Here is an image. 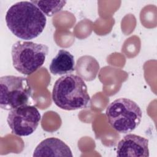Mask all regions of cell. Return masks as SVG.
I'll list each match as a JSON object with an SVG mask.
<instances>
[{
    "mask_svg": "<svg viewBox=\"0 0 157 157\" xmlns=\"http://www.w3.org/2000/svg\"><path fill=\"white\" fill-rule=\"evenodd\" d=\"M105 114L108 122L116 131L126 134L139 125L142 117L140 107L128 98H118L107 107Z\"/></svg>",
    "mask_w": 157,
    "mask_h": 157,
    "instance_id": "obj_3",
    "label": "cell"
},
{
    "mask_svg": "<svg viewBox=\"0 0 157 157\" xmlns=\"http://www.w3.org/2000/svg\"><path fill=\"white\" fill-rule=\"evenodd\" d=\"M33 156H71L72 153L69 146L61 140L49 137L42 140L35 148Z\"/></svg>",
    "mask_w": 157,
    "mask_h": 157,
    "instance_id": "obj_8",
    "label": "cell"
},
{
    "mask_svg": "<svg viewBox=\"0 0 157 157\" xmlns=\"http://www.w3.org/2000/svg\"><path fill=\"white\" fill-rule=\"evenodd\" d=\"M40 119L38 109L35 106L27 104L10 110L7 121L12 134L28 136L36 131Z\"/></svg>",
    "mask_w": 157,
    "mask_h": 157,
    "instance_id": "obj_6",
    "label": "cell"
},
{
    "mask_svg": "<svg viewBox=\"0 0 157 157\" xmlns=\"http://www.w3.org/2000/svg\"><path fill=\"white\" fill-rule=\"evenodd\" d=\"M44 15L51 17L59 12L66 3L65 1H31Z\"/></svg>",
    "mask_w": 157,
    "mask_h": 157,
    "instance_id": "obj_10",
    "label": "cell"
},
{
    "mask_svg": "<svg viewBox=\"0 0 157 157\" xmlns=\"http://www.w3.org/2000/svg\"><path fill=\"white\" fill-rule=\"evenodd\" d=\"M49 69L53 75H67L75 70L74 56L68 51L61 49L52 59Z\"/></svg>",
    "mask_w": 157,
    "mask_h": 157,
    "instance_id": "obj_9",
    "label": "cell"
},
{
    "mask_svg": "<svg viewBox=\"0 0 157 157\" xmlns=\"http://www.w3.org/2000/svg\"><path fill=\"white\" fill-rule=\"evenodd\" d=\"M117 156H149L148 140L142 136L129 134L118 144Z\"/></svg>",
    "mask_w": 157,
    "mask_h": 157,
    "instance_id": "obj_7",
    "label": "cell"
},
{
    "mask_svg": "<svg viewBox=\"0 0 157 157\" xmlns=\"http://www.w3.org/2000/svg\"><path fill=\"white\" fill-rule=\"evenodd\" d=\"M31 96L28 79L24 77L5 75L0 78V107L11 110L27 105Z\"/></svg>",
    "mask_w": 157,
    "mask_h": 157,
    "instance_id": "obj_5",
    "label": "cell"
},
{
    "mask_svg": "<svg viewBox=\"0 0 157 157\" xmlns=\"http://www.w3.org/2000/svg\"><path fill=\"white\" fill-rule=\"evenodd\" d=\"M48 52V47L44 44L18 40L12 47L13 66L18 72L29 75L43 65Z\"/></svg>",
    "mask_w": 157,
    "mask_h": 157,
    "instance_id": "obj_4",
    "label": "cell"
},
{
    "mask_svg": "<svg viewBox=\"0 0 157 157\" xmlns=\"http://www.w3.org/2000/svg\"><path fill=\"white\" fill-rule=\"evenodd\" d=\"M5 20L9 30L23 40L39 36L47 23L45 15L31 1H20L11 6L6 12Z\"/></svg>",
    "mask_w": 157,
    "mask_h": 157,
    "instance_id": "obj_1",
    "label": "cell"
},
{
    "mask_svg": "<svg viewBox=\"0 0 157 157\" xmlns=\"http://www.w3.org/2000/svg\"><path fill=\"white\" fill-rule=\"evenodd\" d=\"M52 99L60 109L74 110L86 107L90 101V97L82 77L67 74L55 82L52 90Z\"/></svg>",
    "mask_w": 157,
    "mask_h": 157,
    "instance_id": "obj_2",
    "label": "cell"
}]
</instances>
